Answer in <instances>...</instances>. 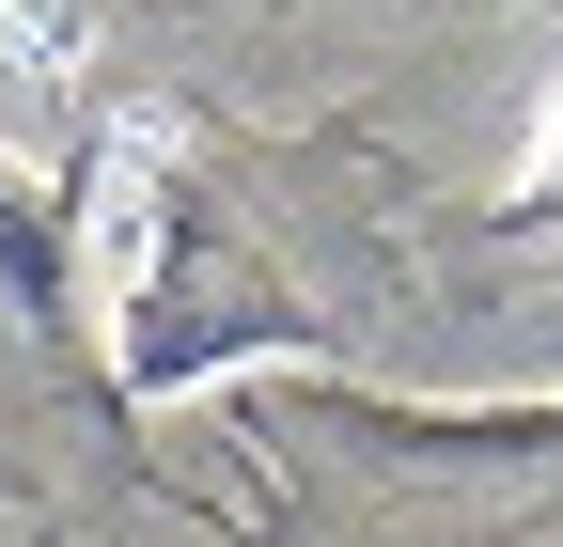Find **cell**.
<instances>
[{
	"mask_svg": "<svg viewBox=\"0 0 563 547\" xmlns=\"http://www.w3.org/2000/svg\"><path fill=\"white\" fill-rule=\"evenodd\" d=\"M235 454H266V547H517L563 532V391L422 406L361 376H235Z\"/></svg>",
	"mask_w": 563,
	"mask_h": 547,
	"instance_id": "cell-1",
	"label": "cell"
},
{
	"mask_svg": "<svg viewBox=\"0 0 563 547\" xmlns=\"http://www.w3.org/2000/svg\"><path fill=\"white\" fill-rule=\"evenodd\" d=\"M470 235H563V79L532 94V157L470 203Z\"/></svg>",
	"mask_w": 563,
	"mask_h": 547,
	"instance_id": "cell-2",
	"label": "cell"
}]
</instances>
